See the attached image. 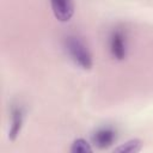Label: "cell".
Instances as JSON below:
<instances>
[{
	"label": "cell",
	"instance_id": "1",
	"mask_svg": "<svg viewBox=\"0 0 153 153\" xmlns=\"http://www.w3.org/2000/svg\"><path fill=\"white\" fill-rule=\"evenodd\" d=\"M63 48L76 66L82 69H90L92 67L91 51L81 37L75 33H68L63 38Z\"/></svg>",
	"mask_w": 153,
	"mask_h": 153
},
{
	"label": "cell",
	"instance_id": "2",
	"mask_svg": "<svg viewBox=\"0 0 153 153\" xmlns=\"http://www.w3.org/2000/svg\"><path fill=\"white\" fill-rule=\"evenodd\" d=\"M127 33L122 27H116L109 36V50L114 59L122 61L127 56Z\"/></svg>",
	"mask_w": 153,
	"mask_h": 153
},
{
	"label": "cell",
	"instance_id": "3",
	"mask_svg": "<svg viewBox=\"0 0 153 153\" xmlns=\"http://www.w3.org/2000/svg\"><path fill=\"white\" fill-rule=\"evenodd\" d=\"M54 17L59 22H68L74 14L73 0H49Z\"/></svg>",
	"mask_w": 153,
	"mask_h": 153
},
{
	"label": "cell",
	"instance_id": "4",
	"mask_svg": "<svg viewBox=\"0 0 153 153\" xmlns=\"http://www.w3.org/2000/svg\"><path fill=\"white\" fill-rule=\"evenodd\" d=\"M115 140H116V130L112 127H102L97 129L92 135V142L99 149L110 147L115 142Z\"/></svg>",
	"mask_w": 153,
	"mask_h": 153
},
{
	"label": "cell",
	"instance_id": "5",
	"mask_svg": "<svg viewBox=\"0 0 153 153\" xmlns=\"http://www.w3.org/2000/svg\"><path fill=\"white\" fill-rule=\"evenodd\" d=\"M24 123V110L20 105H13L11 109V127L8 130V139L14 141L23 127Z\"/></svg>",
	"mask_w": 153,
	"mask_h": 153
},
{
	"label": "cell",
	"instance_id": "6",
	"mask_svg": "<svg viewBox=\"0 0 153 153\" xmlns=\"http://www.w3.org/2000/svg\"><path fill=\"white\" fill-rule=\"evenodd\" d=\"M141 147H142V143L140 140L131 139V140L122 143L121 146L116 147L115 152H117V153H136L141 149Z\"/></svg>",
	"mask_w": 153,
	"mask_h": 153
},
{
	"label": "cell",
	"instance_id": "7",
	"mask_svg": "<svg viewBox=\"0 0 153 153\" xmlns=\"http://www.w3.org/2000/svg\"><path fill=\"white\" fill-rule=\"evenodd\" d=\"M72 153H91L92 147L85 139H76L71 147Z\"/></svg>",
	"mask_w": 153,
	"mask_h": 153
}]
</instances>
